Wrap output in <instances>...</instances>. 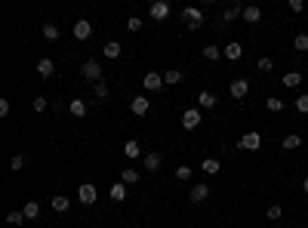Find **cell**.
<instances>
[{"label":"cell","mask_w":308,"mask_h":228,"mask_svg":"<svg viewBox=\"0 0 308 228\" xmlns=\"http://www.w3.org/2000/svg\"><path fill=\"white\" fill-rule=\"evenodd\" d=\"M80 77L89 80V83H99V80H102V62H99V59H86V62L80 65Z\"/></svg>","instance_id":"cell-1"},{"label":"cell","mask_w":308,"mask_h":228,"mask_svg":"<svg viewBox=\"0 0 308 228\" xmlns=\"http://www.w3.org/2000/svg\"><path fill=\"white\" fill-rule=\"evenodd\" d=\"M182 22H185V28L188 31H197L204 25V9H197V6H185L182 9Z\"/></svg>","instance_id":"cell-2"},{"label":"cell","mask_w":308,"mask_h":228,"mask_svg":"<svg viewBox=\"0 0 308 228\" xmlns=\"http://www.w3.org/2000/svg\"><path fill=\"white\" fill-rule=\"evenodd\" d=\"M77 201H80V204H86V207H93V204L99 201V191H96V185L83 182V185L77 188Z\"/></svg>","instance_id":"cell-3"},{"label":"cell","mask_w":308,"mask_h":228,"mask_svg":"<svg viewBox=\"0 0 308 228\" xmlns=\"http://www.w3.org/2000/svg\"><path fill=\"white\" fill-rule=\"evenodd\" d=\"M201 120H204V114H201V108H188L185 114H182V130H197L201 127Z\"/></svg>","instance_id":"cell-4"},{"label":"cell","mask_w":308,"mask_h":228,"mask_svg":"<svg viewBox=\"0 0 308 228\" xmlns=\"http://www.w3.org/2000/svg\"><path fill=\"white\" fill-rule=\"evenodd\" d=\"M228 93H231V99H247V93H250V80H247V77L231 80V83H228Z\"/></svg>","instance_id":"cell-5"},{"label":"cell","mask_w":308,"mask_h":228,"mask_svg":"<svg viewBox=\"0 0 308 228\" xmlns=\"http://www.w3.org/2000/svg\"><path fill=\"white\" fill-rule=\"evenodd\" d=\"M142 86H145V90H148V93H157L160 86H164V74H157V71H148V74L142 77Z\"/></svg>","instance_id":"cell-6"},{"label":"cell","mask_w":308,"mask_h":228,"mask_svg":"<svg viewBox=\"0 0 308 228\" xmlns=\"http://www.w3.org/2000/svg\"><path fill=\"white\" fill-rule=\"evenodd\" d=\"M241 148L244 151H259L262 148V136L259 133H244L241 136Z\"/></svg>","instance_id":"cell-7"},{"label":"cell","mask_w":308,"mask_h":228,"mask_svg":"<svg viewBox=\"0 0 308 228\" xmlns=\"http://www.w3.org/2000/svg\"><path fill=\"white\" fill-rule=\"evenodd\" d=\"M74 37L77 40H89V37H93V22H89V19H77L74 22Z\"/></svg>","instance_id":"cell-8"},{"label":"cell","mask_w":308,"mask_h":228,"mask_svg":"<svg viewBox=\"0 0 308 228\" xmlns=\"http://www.w3.org/2000/svg\"><path fill=\"white\" fill-rule=\"evenodd\" d=\"M160 164H164V154H160V151H151V154H145V161H142L145 173H157V170H160Z\"/></svg>","instance_id":"cell-9"},{"label":"cell","mask_w":308,"mask_h":228,"mask_svg":"<svg viewBox=\"0 0 308 228\" xmlns=\"http://www.w3.org/2000/svg\"><path fill=\"white\" fill-rule=\"evenodd\" d=\"M207 198H210V185H204V182L191 185V195H188V201H191V204H204Z\"/></svg>","instance_id":"cell-10"},{"label":"cell","mask_w":308,"mask_h":228,"mask_svg":"<svg viewBox=\"0 0 308 228\" xmlns=\"http://www.w3.org/2000/svg\"><path fill=\"white\" fill-rule=\"evenodd\" d=\"M151 19H154V22L170 19V3H167V0H157V3H151Z\"/></svg>","instance_id":"cell-11"},{"label":"cell","mask_w":308,"mask_h":228,"mask_svg":"<svg viewBox=\"0 0 308 228\" xmlns=\"http://www.w3.org/2000/svg\"><path fill=\"white\" fill-rule=\"evenodd\" d=\"M241 19H244L247 25H259V22H262V9H259V6H244Z\"/></svg>","instance_id":"cell-12"},{"label":"cell","mask_w":308,"mask_h":228,"mask_svg":"<svg viewBox=\"0 0 308 228\" xmlns=\"http://www.w3.org/2000/svg\"><path fill=\"white\" fill-rule=\"evenodd\" d=\"M148 108H151V102L145 99V96H136V99L130 102V111H133V114H139V117H145V114H148Z\"/></svg>","instance_id":"cell-13"},{"label":"cell","mask_w":308,"mask_h":228,"mask_svg":"<svg viewBox=\"0 0 308 228\" xmlns=\"http://www.w3.org/2000/svg\"><path fill=\"white\" fill-rule=\"evenodd\" d=\"M37 74H40L43 80H49L52 74H56V62H52V59H46V56H43V59L37 62Z\"/></svg>","instance_id":"cell-14"},{"label":"cell","mask_w":308,"mask_h":228,"mask_svg":"<svg viewBox=\"0 0 308 228\" xmlns=\"http://www.w3.org/2000/svg\"><path fill=\"white\" fill-rule=\"evenodd\" d=\"M49 207L56 210V213H68V210H71V198H65V195H52V198H49Z\"/></svg>","instance_id":"cell-15"},{"label":"cell","mask_w":308,"mask_h":228,"mask_svg":"<svg viewBox=\"0 0 308 228\" xmlns=\"http://www.w3.org/2000/svg\"><path fill=\"white\" fill-rule=\"evenodd\" d=\"M216 93H210V90H201L197 93V108H216Z\"/></svg>","instance_id":"cell-16"},{"label":"cell","mask_w":308,"mask_h":228,"mask_svg":"<svg viewBox=\"0 0 308 228\" xmlns=\"http://www.w3.org/2000/svg\"><path fill=\"white\" fill-rule=\"evenodd\" d=\"M120 52H123V46H120L117 40H108V43L102 46V56H105V59H120Z\"/></svg>","instance_id":"cell-17"},{"label":"cell","mask_w":308,"mask_h":228,"mask_svg":"<svg viewBox=\"0 0 308 228\" xmlns=\"http://www.w3.org/2000/svg\"><path fill=\"white\" fill-rule=\"evenodd\" d=\"M222 56H225V59H231V62H238V59L244 56V46H241L238 40H234V43H228V46L222 49Z\"/></svg>","instance_id":"cell-18"},{"label":"cell","mask_w":308,"mask_h":228,"mask_svg":"<svg viewBox=\"0 0 308 228\" xmlns=\"http://www.w3.org/2000/svg\"><path fill=\"white\" fill-rule=\"evenodd\" d=\"M139 179H142V173H139V170H133V167L120 170V182H123V185H136Z\"/></svg>","instance_id":"cell-19"},{"label":"cell","mask_w":308,"mask_h":228,"mask_svg":"<svg viewBox=\"0 0 308 228\" xmlns=\"http://www.w3.org/2000/svg\"><path fill=\"white\" fill-rule=\"evenodd\" d=\"M108 198H111L114 204L126 201V185H123V182H114V185H111V191H108Z\"/></svg>","instance_id":"cell-20"},{"label":"cell","mask_w":308,"mask_h":228,"mask_svg":"<svg viewBox=\"0 0 308 228\" xmlns=\"http://www.w3.org/2000/svg\"><path fill=\"white\" fill-rule=\"evenodd\" d=\"M302 145V136L299 133H290V136H284V142H281V148H287V151H296Z\"/></svg>","instance_id":"cell-21"},{"label":"cell","mask_w":308,"mask_h":228,"mask_svg":"<svg viewBox=\"0 0 308 228\" xmlns=\"http://www.w3.org/2000/svg\"><path fill=\"white\" fill-rule=\"evenodd\" d=\"M68 111L74 114V117H86V102L83 99H71L68 102Z\"/></svg>","instance_id":"cell-22"},{"label":"cell","mask_w":308,"mask_h":228,"mask_svg":"<svg viewBox=\"0 0 308 228\" xmlns=\"http://www.w3.org/2000/svg\"><path fill=\"white\" fill-rule=\"evenodd\" d=\"M123 154H126V157H133V161H136V157H142V145L136 142V139H130V142L123 145Z\"/></svg>","instance_id":"cell-23"},{"label":"cell","mask_w":308,"mask_h":228,"mask_svg":"<svg viewBox=\"0 0 308 228\" xmlns=\"http://www.w3.org/2000/svg\"><path fill=\"white\" fill-rule=\"evenodd\" d=\"M281 83H284V86H290V90H293V86H299V83H302V74H299V71H287V74L281 77Z\"/></svg>","instance_id":"cell-24"},{"label":"cell","mask_w":308,"mask_h":228,"mask_svg":"<svg viewBox=\"0 0 308 228\" xmlns=\"http://www.w3.org/2000/svg\"><path fill=\"white\" fill-rule=\"evenodd\" d=\"M182 77H185V74L179 71V68H170V71L164 74V83H167V86H176V83H182Z\"/></svg>","instance_id":"cell-25"},{"label":"cell","mask_w":308,"mask_h":228,"mask_svg":"<svg viewBox=\"0 0 308 228\" xmlns=\"http://www.w3.org/2000/svg\"><path fill=\"white\" fill-rule=\"evenodd\" d=\"M22 213H25V219H37V216H40V204H37V201H28V204L22 207Z\"/></svg>","instance_id":"cell-26"},{"label":"cell","mask_w":308,"mask_h":228,"mask_svg":"<svg viewBox=\"0 0 308 228\" xmlns=\"http://www.w3.org/2000/svg\"><path fill=\"white\" fill-rule=\"evenodd\" d=\"M219 56H222V49L216 46V43H207V46H204V59H207V62H219Z\"/></svg>","instance_id":"cell-27"},{"label":"cell","mask_w":308,"mask_h":228,"mask_svg":"<svg viewBox=\"0 0 308 228\" xmlns=\"http://www.w3.org/2000/svg\"><path fill=\"white\" fill-rule=\"evenodd\" d=\"M293 49L296 52H308V34H296V37H293Z\"/></svg>","instance_id":"cell-28"},{"label":"cell","mask_w":308,"mask_h":228,"mask_svg":"<svg viewBox=\"0 0 308 228\" xmlns=\"http://www.w3.org/2000/svg\"><path fill=\"white\" fill-rule=\"evenodd\" d=\"M241 12H244V6H228V9L222 12V19H225V22H234V19H241Z\"/></svg>","instance_id":"cell-29"},{"label":"cell","mask_w":308,"mask_h":228,"mask_svg":"<svg viewBox=\"0 0 308 228\" xmlns=\"http://www.w3.org/2000/svg\"><path fill=\"white\" fill-rule=\"evenodd\" d=\"M201 167H204V173H210V176H216V173L222 170V167H219V161H213V157H207V161H204Z\"/></svg>","instance_id":"cell-30"},{"label":"cell","mask_w":308,"mask_h":228,"mask_svg":"<svg viewBox=\"0 0 308 228\" xmlns=\"http://www.w3.org/2000/svg\"><path fill=\"white\" fill-rule=\"evenodd\" d=\"M265 108L278 114V111H284V102H281V99H275V96H268V99H265Z\"/></svg>","instance_id":"cell-31"},{"label":"cell","mask_w":308,"mask_h":228,"mask_svg":"<svg viewBox=\"0 0 308 228\" xmlns=\"http://www.w3.org/2000/svg\"><path fill=\"white\" fill-rule=\"evenodd\" d=\"M93 96H96V99H108V83H105V80L93 83Z\"/></svg>","instance_id":"cell-32"},{"label":"cell","mask_w":308,"mask_h":228,"mask_svg":"<svg viewBox=\"0 0 308 228\" xmlns=\"http://www.w3.org/2000/svg\"><path fill=\"white\" fill-rule=\"evenodd\" d=\"M25 164H28V154H15V157H12V161H9V167H12L15 173H19V170H22Z\"/></svg>","instance_id":"cell-33"},{"label":"cell","mask_w":308,"mask_h":228,"mask_svg":"<svg viewBox=\"0 0 308 228\" xmlns=\"http://www.w3.org/2000/svg\"><path fill=\"white\" fill-rule=\"evenodd\" d=\"M43 37H46V40H59V28L46 22V25H43Z\"/></svg>","instance_id":"cell-34"},{"label":"cell","mask_w":308,"mask_h":228,"mask_svg":"<svg viewBox=\"0 0 308 228\" xmlns=\"http://www.w3.org/2000/svg\"><path fill=\"white\" fill-rule=\"evenodd\" d=\"M176 179H179V182H188V179H191V167H185V164L176 167Z\"/></svg>","instance_id":"cell-35"},{"label":"cell","mask_w":308,"mask_h":228,"mask_svg":"<svg viewBox=\"0 0 308 228\" xmlns=\"http://www.w3.org/2000/svg\"><path fill=\"white\" fill-rule=\"evenodd\" d=\"M46 105H49V99H46V96H37V99L31 102V108H34V111L40 114V111H46Z\"/></svg>","instance_id":"cell-36"},{"label":"cell","mask_w":308,"mask_h":228,"mask_svg":"<svg viewBox=\"0 0 308 228\" xmlns=\"http://www.w3.org/2000/svg\"><path fill=\"white\" fill-rule=\"evenodd\" d=\"M6 222H9V225H25V213H19V210H12V213L6 216Z\"/></svg>","instance_id":"cell-37"},{"label":"cell","mask_w":308,"mask_h":228,"mask_svg":"<svg viewBox=\"0 0 308 228\" xmlns=\"http://www.w3.org/2000/svg\"><path fill=\"white\" fill-rule=\"evenodd\" d=\"M296 111H299V114H308V93H302V96L296 99Z\"/></svg>","instance_id":"cell-38"},{"label":"cell","mask_w":308,"mask_h":228,"mask_svg":"<svg viewBox=\"0 0 308 228\" xmlns=\"http://www.w3.org/2000/svg\"><path fill=\"white\" fill-rule=\"evenodd\" d=\"M271 68H275V59H268V56H262V59H259V71H262V74H268Z\"/></svg>","instance_id":"cell-39"},{"label":"cell","mask_w":308,"mask_h":228,"mask_svg":"<svg viewBox=\"0 0 308 228\" xmlns=\"http://www.w3.org/2000/svg\"><path fill=\"white\" fill-rule=\"evenodd\" d=\"M126 28H130L133 34H136V31H142V19H139V15H130V19H126Z\"/></svg>","instance_id":"cell-40"},{"label":"cell","mask_w":308,"mask_h":228,"mask_svg":"<svg viewBox=\"0 0 308 228\" xmlns=\"http://www.w3.org/2000/svg\"><path fill=\"white\" fill-rule=\"evenodd\" d=\"M265 216H268L271 222H278V219H281V207H278V204H271V207L265 210Z\"/></svg>","instance_id":"cell-41"},{"label":"cell","mask_w":308,"mask_h":228,"mask_svg":"<svg viewBox=\"0 0 308 228\" xmlns=\"http://www.w3.org/2000/svg\"><path fill=\"white\" fill-rule=\"evenodd\" d=\"M302 9H305L302 0H290V12H302Z\"/></svg>","instance_id":"cell-42"},{"label":"cell","mask_w":308,"mask_h":228,"mask_svg":"<svg viewBox=\"0 0 308 228\" xmlns=\"http://www.w3.org/2000/svg\"><path fill=\"white\" fill-rule=\"evenodd\" d=\"M9 114V99H0V117Z\"/></svg>","instance_id":"cell-43"},{"label":"cell","mask_w":308,"mask_h":228,"mask_svg":"<svg viewBox=\"0 0 308 228\" xmlns=\"http://www.w3.org/2000/svg\"><path fill=\"white\" fill-rule=\"evenodd\" d=\"M302 191H305V195H308V176H305V182H302Z\"/></svg>","instance_id":"cell-44"}]
</instances>
